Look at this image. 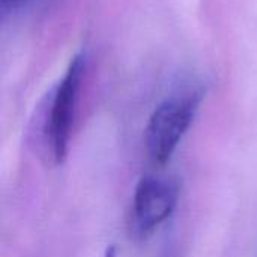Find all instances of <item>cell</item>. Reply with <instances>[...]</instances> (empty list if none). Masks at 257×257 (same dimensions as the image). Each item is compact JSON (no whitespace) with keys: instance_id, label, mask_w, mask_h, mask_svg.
Returning a JSON list of instances; mask_svg holds the SVG:
<instances>
[{"instance_id":"7a4b0ae2","label":"cell","mask_w":257,"mask_h":257,"mask_svg":"<svg viewBox=\"0 0 257 257\" xmlns=\"http://www.w3.org/2000/svg\"><path fill=\"white\" fill-rule=\"evenodd\" d=\"M84 71L86 57L83 53H78L71 59L62 80L57 83L50 98L44 131L51 158L56 164H62L69 152L71 133Z\"/></svg>"},{"instance_id":"6da1fadb","label":"cell","mask_w":257,"mask_h":257,"mask_svg":"<svg viewBox=\"0 0 257 257\" xmlns=\"http://www.w3.org/2000/svg\"><path fill=\"white\" fill-rule=\"evenodd\" d=\"M203 99L202 87H185L164 98L145 130V148L155 166H166L194 122Z\"/></svg>"},{"instance_id":"3957f363","label":"cell","mask_w":257,"mask_h":257,"mask_svg":"<svg viewBox=\"0 0 257 257\" xmlns=\"http://www.w3.org/2000/svg\"><path fill=\"white\" fill-rule=\"evenodd\" d=\"M179 185L173 179L145 175L139 179L131 205L133 230L140 238L151 236L176 211Z\"/></svg>"},{"instance_id":"5b68a950","label":"cell","mask_w":257,"mask_h":257,"mask_svg":"<svg viewBox=\"0 0 257 257\" xmlns=\"http://www.w3.org/2000/svg\"><path fill=\"white\" fill-rule=\"evenodd\" d=\"M104 257H117V251H116V247L114 245H110L105 253H104Z\"/></svg>"},{"instance_id":"277c9868","label":"cell","mask_w":257,"mask_h":257,"mask_svg":"<svg viewBox=\"0 0 257 257\" xmlns=\"http://www.w3.org/2000/svg\"><path fill=\"white\" fill-rule=\"evenodd\" d=\"M29 2L30 0H0V8L3 14H9V12H15L24 8Z\"/></svg>"}]
</instances>
